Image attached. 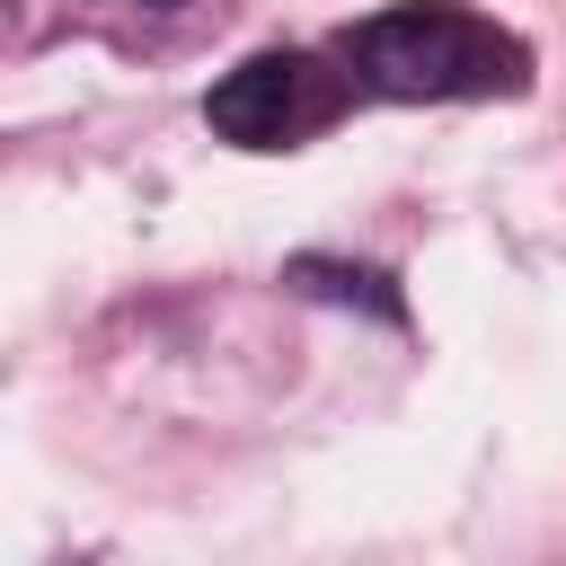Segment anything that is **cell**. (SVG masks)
Wrapping results in <instances>:
<instances>
[{
    "label": "cell",
    "instance_id": "cell-1",
    "mask_svg": "<svg viewBox=\"0 0 566 566\" xmlns=\"http://www.w3.org/2000/svg\"><path fill=\"white\" fill-rule=\"evenodd\" d=\"M354 71L380 97H486V88H522V44L495 35L486 18L451 9V0H416L389 9L371 27H354Z\"/></svg>",
    "mask_w": 566,
    "mask_h": 566
},
{
    "label": "cell",
    "instance_id": "cell-2",
    "mask_svg": "<svg viewBox=\"0 0 566 566\" xmlns=\"http://www.w3.org/2000/svg\"><path fill=\"white\" fill-rule=\"evenodd\" d=\"M301 80H310V62L301 53H248L212 97H203V124L221 133V142H239V150H274V142H292L301 133Z\"/></svg>",
    "mask_w": 566,
    "mask_h": 566
},
{
    "label": "cell",
    "instance_id": "cell-3",
    "mask_svg": "<svg viewBox=\"0 0 566 566\" xmlns=\"http://www.w3.org/2000/svg\"><path fill=\"white\" fill-rule=\"evenodd\" d=\"M142 9H177V0H142Z\"/></svg>",
    "mask_w": 566,
    "mask_h": 566
}]
</instances>
